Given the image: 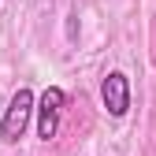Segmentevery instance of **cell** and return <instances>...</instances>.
Returning a JSON list of instances; mask_svg holds the SVG:
<instances>
[{
  "label": "cell",
  "instance_id": "obj_4",
  "mask_svg": "<svg viewBox=\"0 0 156 156\" xmlns=\"http://www.w3.org/2000/svg\"><path fill=\"white\" fill-rule=\"evenodd\" d=\"M67 41H78V15H67Z\"/></svg>",
  "mask_w": 156,
  "mask_h": 156
},
{
  "label": "cell",
  "instance_id": "obj_2",
  "mask_svg": "<svg viewBox=\"0 0 156 156\" xmlns=\"http://www.w3.org/2000/svg\"><path fill=\"white\" fill-rule=\"evenodd\" d=\"M67 108V93L60 86H48L41 97L34 101V115H37V138L41 141H52L60 134V115Z\"/></svg>",
  "mask_w": 156,
  "mask_h": 156
},
{
  "label": "cell",
  "instance_id": "obj_1",
  "mask_svg": "<svg viewBox=\"0 0 156 156\" xmlns=\"http://www.w3.org/2000/svg\"><path fill=\"white\" fill-rule=\"evenodd\" d=\"M34 89H15L11 93V101H8V108H4V119H0V141H8V145H15L19 138L26 134V126H30V119H34Z\"/></svg>",
  "mask_w": 156,
  "mask_h": 156
},
{
  "label": "cell",
  "instance_id": "obj_3",
  "mask_svg": "<svg viewBox=\"0 0 156 156\" xmlns=\"http://www.w3.org/2000/svg\"><path fill=\"white\" fill-rule=\"evenodd\" d=\"M101 104L112 119H123L130 112V78L123 71H108L101 82Z\"/></svg>",
  "mask_w": 156,
  "mask_h": 156
}]
</instances>
